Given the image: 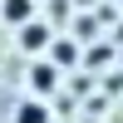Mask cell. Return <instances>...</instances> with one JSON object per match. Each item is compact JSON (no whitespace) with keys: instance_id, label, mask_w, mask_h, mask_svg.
<instances>
[{"instance_id":"obj_1","label":"cell","mask_w":123,"mask_h":123,"mask_svg":"<svg viewBox=\"0 0 123 123\" xmlns=\"http://www.w3.org/2000/svg\"><path fill=\"white\" fill-rule=\"evenodd\" d=\"M44 44H49V25L25 20V25H20V49H30V54H35V49H44Z\"/></svg>"},{"instance_id":"obj_2","label":"cell","mask_w":123,"mask_h":123,"mask_svg":"<svg viewBox=\"0 0 123 123\" xmlns=\"http://www.w3.org/2000/svg\"><path fill=\"white\" fill-rule=\"evenodd\" d=\"M0 20H5V25H25V20H35V0H0Z\"/></svg>"},{"instance_id":"obj_3","label":"cell","mask_w":123,"mask_h":123,"mask_svg":"<svg viewBox=\"0 0 123 123\" xmlns=\"http://www.w3.org/2000/svg\"><path fill=\"white\" fill-rule=\"evenodd\" d=\"M54 84H59V64H35L30 69V89L35 94H49Z\"/></svg>"},{"instance_id":"obj_4","label":"cell","mask_w":123,"mask_h":123,"mask_svg":"<svg viewBox=\"0 0 123 123\" xmlns=\"http://www.w3.org/2000/svg\"><path fill=\"white\" fill-rule=\"evenodd\" d=\"M15 123H49V108L39 104V98H25V104L15 108Z\"/></svg>"},{"instance_id":"obj_5","label":"cell","mask_w":123,"mask_h":123,"mask_svg":"<svg viewBox=\"0 0 123 123\" xmlns=\"http://www.w3.org/2000/svg\"><path fill=\"white\" fill-rule=\"evenodd\" d=\"M79 59V44L74 39H54V64H74Z\"/></svg>"}]
</instances>
